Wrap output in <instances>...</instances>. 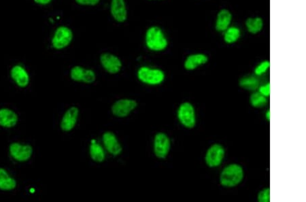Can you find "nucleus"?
<instances>
[{
	"instance_id": "nucleus-26",
	"label": "nucleus",
	"mask_w": 306,
	"mask_h": 202,
	"mask_svg": "<svg viewBox=\"0 0 306 202\" xmlns=\"http://www.w3.org/2000/svg\"><path fill=\"white\" fill-rule=\"evenodd\" d=\"M258 201L259 202H270V189L269 188L260 191L258 195Z\"/></svg>"
},
{
	"instance_id": "nucleus-13",
	"label": "nucleus",
	"mask_w": 306,
	"mask_h": 202,
	"mask_svg": "<svg viewBox=\"0 0 306 202\" xmlns=\"http://www.w3.org/2000/svg\"><path fill=\"white\" fill-rule=\"evenodd\" d=\"M78 115H79V111L78 108L73 106L65 112L64 116L61 122V130L64 132H71L78 121Z\"/></svg>"
},
{
	"instance_id": "nucleus-8",
	"label": "nucleus",
	"mask_w": 306,
	"mask_h": 202,
	"mask_svg": "<svg viewBox=\"0 0 306 202\" xmlns=\"http://www.w3.org/2000/svg\"><path fill=\"white\" fill-rule=\"evenodd\" d=\"M10 154L14 159L20 162L27 161L32 156L33 149L28 144L12 143L9 147Z\"/></svg>"
},
{
	"instance_id": "nucleus-3",
	"label": "nucleus",
	"mask_w": 306,
	"mask_h": 202,
	"mask_svg": "<svg viewBox=\"0 0 306 202\" xmlns=\"http://www.w3.org/2000/svg\"><path fill=\"white\" fill-rule=\"evenodd\" d=\"M138 77L140 81L149 85L161 84L165 79V74L159 69L141 67L138 71Z\"/></svg>"
},
{
	"instance_id": "nucleus-25",
	"label": "nucleus",
	"mask_w": 306,
	"mask_h": 202,
	"mask_svg": "<svg viewBox=\"0 0 306 202\" xmlns=\"http://www.w3.org/2000/svg\"><path fill=\"white\" fill-rule=\"evenodd\" d=\"M269 66H270V63H269V61H265V62L260 63L259 65L257 66L255 69V74L257 76H260V75L264 74V73L267 72Z\"/></svg>"
},
{
	"instance_id": "nucleus-29",
	"label": "nucleus",
	"mask_w": 306,
	"mask_h": 202,
	"mask_svg": "<svg viewBox=\"0 0 306 202\" xmlns=\"http://www.w3.org/2000/svg\"><path fill=\"white\" fill-rule=\"evenodd\" d=\"M34 2L39 5H47L50 3L52 0H34Z\"/></svg>"
},
{
	"instance_id": "nucleus-22",
	"label": "nucleus",
	"mask_w": 306,
	"mask_h": 202,
	"mask_svg": "<svg viewBox=\"0 0 306 202\" xmlns=\"http://www.w3.org/2000/svg\"><path fill=\"white\" fill-rule=\"evenodd\" d=\"M240 29L237 27H231L225 30L224 40L227 44L235 43L240 37Z\"/></svg>"
},
{
	"instance_id": "nucleus-16",
	"label": "nucleus",
	"mask_w": 306,
	"mask_h": 202,
	"mask_svg": "<svg viewBox=\"0 0 306 202\" xmlns=\"http://www.w3.org/2000/svg\"><path fill=\"white\" fill-rule=\"evenodd\" d=\"M18 122V116L12 110L0 109V126L3 128H13Z\"/></svg>"
},
{
	"instance_id": "nucleus-18",
	"label": "nucleus",
	"mask_w": 306,
	"mask_h": 202,
	"mask_svg": "<svg viewBox=\"0 0 306 202\" xmlns=\"http://www.w3.org/2000/svg\"><path fill=\"white\" fill-rule=\"evenodd\" d=\"M208 61V57L204 54H194L187 57L184 66L187 70H193L199 66L206 64Z\"/></svg>"
},
{
	"instance_id": "nucleus-7",
	"label": "nucleus",
	"mask_w": 306,
	"mask_h": 202,
	"mask_svg": "<svg viewBox=\"0 0 306 202\" xmlns=\"http://www.w3.org/2000/svg\"><path fill=\"white\" fill-rule=\"evenodd\" d=\"M170 149V140L166 134L158 133L154 139V152L159 159H165Z\"/></svg>"
},
{
	"instance_id": "nucleus-19",
	"label": "nucleus",
	"mask_w": 306,
	"mask_h": 202,
	"mask_svg": "<svg viewBox=\"0 0 306 202\" xmlns=\"http://www.w3.org/2000/svg\"><path fill=\"white\" fill-rule=\"evenodd\" d=\"M17 182L13 178L10 177L8 172L3 168H0V189L3 191H11L15 189Z\"/></svg>"
},
{
	"instance_id": "nucleus-30",
	"label": "nucleus",
	"mask_w": 306,
	"mask_h": 202,
	"mask_svg": "<svg viewBox=\"0 0 306 202\" xmlns=\"http://www.w3.org/2000/svg\"><path fill=\"white\" fill-rule=\"evenodd\" d=\"M265 117L268 121L270 120V111H267L266 114H265Z\"/></svg>"
},
{
	"instance_id": "nucleus-5",
	"label": "nucleus",
	"mask_w": 306,
	"mask_h": 202,
	"mask_svg": "<svg viewBox=\"0 0 306 202\" xmlns=\"http://www.w3.org/2000/svg\"><path fill=\"white\" fill-rule=\"evenodd\" d=\"M178 118L184 126L193 128L196 122L193 106L188 102L182 104L178 110Z\"/></svg>"
},
{
	"instance_id": "nucleus-27",
	"label": "nucleus",
	"mask_w": 306,
	"mask_h": 202,
	"mask_svg": "<svg viewBox=\"0 0 306 202\" xmlns=\"http://www.w3.org/2000/svg\"><path fill=\"white\" fill-rule=\"evenodd\" d=\"M75 1L82 6H95L100 0H75Z\"/></svg>"
},
{
	"instance_id": "nucleus-4",
	"label": "nucleus",
	"mask_w": 306,
	"mask_h": 202,
	"mask_svg": "<svg viewBox=\"0 0 306 202\" xmlns=\"http://www.w3.org/2000/svg\"><path fill=\"white\" fill-rule=\"evenodd\" d=\"M73 33L69 27L60 26L56 29L52 38V45L55 49L61 50L67 47L71 43Z\"/></svg>"
},
{
	"instance_id": "nucleus-12",
	"label": "nucleus",
	"mask_w": 306,
	"mask_h": 202,
	"mask_svg": "<svg viewBox=\"0 0 306 202\" xmlns=\"http://www.w3.org/2000/svg\"><path fill=\"white\" fill-rule=\"evenodd\" d=\"M102 142L105 149L110 154L117 156L122 152V146L116 135L111 132H105L102 135Z\"/></svg>"
},
{
	"instance_id": "nucleus-14",
	"label": "nucleus",
	"mask_w": 306,
	"mask_h": 202,
	"mask_svg": "<svg viewBox=\"0 0 306 202\" xmlns=\"http://www.w3.org/2000/svg\"><path fill=\"white\" fill-rule=\"evenodd\" d=\"M110 11L117 22H125L127 17L125 0H112Z\"/></svg>"
},
{
	"instance_id": "nucleus-20",
	"label": "nucleus",
	"mask_w": 306,
	"mask_h": 202,
	"mask_svg": "<svg viewBox=\"0 0 306 202\" xmlns=\"http://www.w3.org/2000/svg\"><path fill=\"white\" fill-rule=\"evenodd\" d=\"M89 152H90L91 157L94 161L101 163V162L104 161L105 157H106L104 150L100 144L96 142V140H93L92 141Z\"/></svg>"
},
{
	"instance_id": "nucleus-6",
	"label": "nucleus",
	"mask_w": 306,
	"mask_h": 202,
	"mask_svg": "<svg viewBox=\"0 0 306 202\" xmlns=\"http://www.w3.org/2000/svg\"><path fill=\"white\" fill-rule=\"evenodd\" d=\"M137 106L136 101L130 99H122L114 103L112 106V112L117 117L124 118L128 116Z\"/></svg>"
},
{
	"instance_id": "nucleus-23",
	"label": "nucleus",
	"mask_w": 306,
	"mask_h": 202,
	"mask_svg": "<svg viewBox=\"0 0 306 202\" xmlns=\"http://www.w3.org/2000/svg\"><path fill=\"white\" fill-rule=\"evenodd\" d=\"M250 102L252 106L255 108H262L266 105L267 100L266 97L261 95L260 93H254L252 94L250 97Z\"/></svg>"
},
{
	"instance_id": "nucleus-28",
	"label": "nucleus",
	"mask_w": 306,
	"mask_h": 202,
	"mask_svg": "<svg viewBox=\"0 0 306 202\" xmlns=\"http://www.w3.org/2000/svg\"><path fill=\"white\" fill-rule=\"evenodd\" d=\"M259 93L265 97H268L270 95V83L261 86L259 88Z\"/></svg>"
},
{
	"instance_id": "nucleus-2",
	"label": "nucleus",
	"mask_w": 306,
	"mask_h": 202,
	"mask_svg": "<svg viewBox=\"0 0 306 202\" xmlns=\"http://www.w3.org/2000/svg\"><path fill=\"white\" fill-rule=\"evenodd\" d=\"M244 172L240 165H229L224 169L220 177V184L224 187H233L237 185L242 180Z\"/></svg>"
},
{
	"instance_id": "nucleus-17",
	"label": "nucleus",
	"mask_w": 306,
	"mask_h": 202,
	"mask_svg": "<svg viewBox=\"0 0 306 202\" xmlns=\"http://www.w3.org/2000/svg\"><path fill=\"white\" fill-rule=\"evenodd\" d=\"M232 20V15L230 10L223 9L218 13L216 18V31L223 32L230 27Z\"/></svg>"
},
{
	"instance_id": "nucleus-10",
	"label": "nucleus",
	"mask_w": 306,
	"mask_h": 202,
	"mask_svg": "<svg viewBox=\"0 0 306 202\" xmlns=\"http://www.w3.org/2000/svg\"><path fill=\"white\" fill-rule=\"evenodd\" d=\"M101 66L106 72L110 74H117L119 72L122 67L120 59L111 53H103L100 56Z\"/></svg>"
},
{
	"instance_id": "nucleus-9",
	"label": "nucleus",
	"mask_w": 306,
	"mask_h": 202,
	"mask_svg": "<svg viewBox=\"0 0 306 202\" xmlns=\"http://www.w3.org/2000/svg\"><path fill=\"white\" fill-rule=\"evenodd\" d=\"M225 156V149L220 144H214L210 147L206 155V163L211 168L220 165Z\"/></svg>"
},
{
	"instance_id": "nucleus-15",
	"label": "nucleus",
	"mask_w": 306,
	"mask_h": 202,
	"mask_svg": "<svg viewBox=\"0 0 306 202\" xmlns=\"http://www.w3.org/2000/svg\"><path fill=\"white\" fill-rule=\"evenodd\" d=\"M10 75L18 86L25 87L29 84V74L23 66L20 65L14 66L10 71Z\"/></svg>"
},
{
	"instance_id": "nucleus-24",
	"label": "nucleus",
	"mask_w": 306,
	"mask_h": 202,
	"mask_svg": "<svg viewBox=\"0 0 306 202\" xmlns=\"http://www.w3.org/2000/svg\"><path fill=\"white\" fill-rule=\"evenodd\" d=\"M239 85L246 90H255L259 86V82L254 77H244L239 81Z\"/></svg>"
},
{
	"instance_id": "nucleus-21",
	"label": "nucleus",
	"mask_w": 306,
	"mask_h": 202,
	"mask_svg": "<svg viewBox=\"0 0 306 202\" xmlns=\"http://www.w3.org/2000/svg\"><path fill=\"white\" fill-rule=\"evenodd\" d=\"M246 26L248 32L252 34H257L262 30L263 27V19L260 17L248 18L246 22Z\"/></svg>"
},
{
	"instance_id": "nucleus-11",
	"label": "nucleus",
	"mask_w": 306,
	"mask_h": 202,
	"mask_svg": "<svg viewBox=\"0 0 306 202\" xmlns=\"http://www.w3.org/2000/svg\"><path fill=\"white\" fill-rule=\"evenodd\" d=\"M71 77L73 81L91 84L95 82L96 75L92 69H85L80 66H75L71 69Z\"/></svg>"
},
{
	"instance_id": "nucleus-1",
	"label": "nucleus",
	"mask_w": 306,
	"mask_h": 202,
	"mask_svg": "<svg viewBox=\"0 0 306 202\" xmlns=\"http://www.w3.org/2000/svg\"><path fill=\"white\" fill-rule=\"evenodd\" d=\"M147 47L154 51L165 50L168 45V41L162 29L157 26L150 27L146 31L145 38Z\"/></svg>"
}]
</instances>
